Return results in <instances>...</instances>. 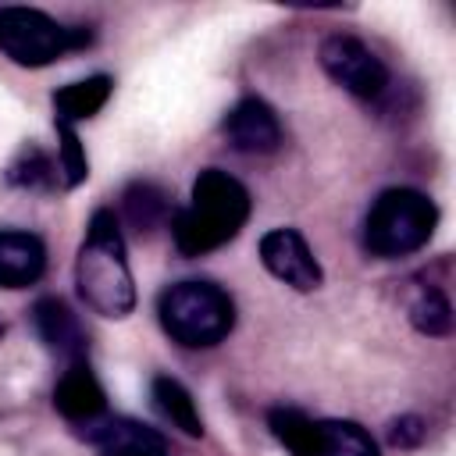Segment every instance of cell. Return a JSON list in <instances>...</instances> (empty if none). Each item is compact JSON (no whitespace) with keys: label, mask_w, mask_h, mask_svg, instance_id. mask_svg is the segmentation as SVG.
<instances>
[{"label":"cell","mask_w":456,"mask_h":456,"mask_svg":"<svg viewBox=\"0 0 456 456\" xmlns=\"http://www.w3.org/2000/svg\"><path fill=\"white\" fill-rule=\"evenodd\" d=\"M153 406L160 410L164 420H171V428H178L182 435L189 438H200L203 435V420H200V410H196V399L189 395V388L178 381V378H153Z\"/></svg>","instance_id":"2e32d148"},{"label":"cell","mask_w":456,"mask_h":456,"mask_svg":"<svg viewBox=\"0 0 456 456\" xmlns=\"http://www.w3.org/2000/svg\"><path fill=\"white\" fill-rule=\"evenodd\" d=\"M86 438L100 449V456H171L160 431L128 420V417H100L89 428H82Z\"/></svg>","instance_id":"30bf717a"},{"label":"cell","mask_w":456,"mask_h":456,"mask_svg":"<svg viewBox=\"0 0 456 456\" xmlns=\"http://www.w3.org/2000/svg\"><path fill=\"white\" fill-rule=\"evenodd\" d=\"M4 331H7V321H4V317H0V338H4Z\"/></svg>","instance_id":"44dd1931"},{"label":"cell","mask_w":456,"mask_h":456,"mask_svg":"<svg viewBox=\"0 0 456 456\" xmlns=\"http://www.w3.org/2000/svg\"><path fill=\"white\" fill-rule=\"evenodd\" d=\"M32 324L53 356H61L64 363L86 360V331L78 324V314L61 296H43L32 306Z\"/></svg>","instance_id":"7c38bea8"},{"label":"cell","mask_w":456,"mask_h":456,"mask_svg":"<svg viewBox=\"0 0 456 456\" xmlns=\"http://www.w3.org/2000/svg\"><path fill=\"white\" fill-rule=\"evenodd\" d=\"M110 78L107 75H93V78H82V82H71L64 89L53 93V110H57V125H71L75 121H86L93 114L103 110V103L110 100Z\"/></svg>","instance_id":"5bb4252c"},{"label":"cell","mask_w":456,"mask_h":456,"mask_svg":"<svg viewBox=\"0 0 456 456\" xmlns=\"http://www.w3.org/2000/svg\"><path fill=\"white\" fill-rule=\"evenodd\" d=\"M75 285L89 310L100 317H128L135 310V281L125 256V239L118 228L114 210L100 207L89 217L86 239L75 256Z\"/></svg>","instance_id":"7a4b0ae2"},{"label":"cell","mask_w":456,"mask_h":456,"mask_svg":"<svg viewBox=\"0 0 456 456\" xmlns=\"http://www.w3.org/2000/svg\"><path fill=\"white\" fill-rule=\"evenodd\" d=\"M121 214H125V221H128L139 235H150V232H157L167 217H175L167 192H164L160 185H153V182H132V185L125 189V196H121Z\"/></svg>","instance_id":"9a60e30c"},{"label":"cell","mask_w":456,"mask_h":456,"mask_svg":"<svg viewBox=\"0 0 456 456\" xmlns=\"http://www.w3.org/2000/svg\"><path fill=\"white\" fill-rule=\"evenodd\" d=\"M160 328L185 349H210L235 328V303L214 281H175L157 299Z\"/></svg>","instance_id":"3957f363"},{"label":"cell","mask_w":456,"mask_h":456,"mask_svg":"<svg viewBox=\"0 0 456 456\" xmlns=\"http://www.w3.org/2000/svg\"><path fill=\"white\" fill-rule=\"evenodd\" d=\"M53 406L64 420L78 424V428H89L93 420H100L107 413V395H103V385L96 381V374L89 370L86 360H75L68 363V370L57 378V388H53Z\"/></svg>","instance_id":"8fae6325"},{"label":"cell","mask_w":456,"mask_h":456,"mask_svg":"<svg viewBox=\"0 0 456 456\" xmlns=\"http://www.w3.org/2000/svg\"><path fill=\"white\" fill-rule=\"evenodd\" d=\"M435 224H438V207L431 196L417 189H403V185L385 189L367 210L363 246L381 260L410 256L431 242Z\"/></svg>","instance_id":"277c9868"},{"label":"cell","mask_w":456,"mask_h":456,"mask_svg":"<svg viewBox=\"0 0 456 456\" xmlns=\"http://www.w3.org/2000/svg\"><path fill=\"white\" fill-rule=\"evenodd\" d=\"M260 260L278 281L292 285L296 292H314L324 281V271H321L314 249L306 246V239L296 228H271L260 239Z\"/></svg>","instance_id":"ba28073f"},{"label":"cell","mask_w":456,"mask_h":456,"mask_svg":"<svg viewBox=\"0 0 456 456\" xmlns=\"http://www.w3.org/2000/svg\"><path fill=\"white\" fill-rule=\"evenodd\" d=\"M410 321H413V328H417L420 335H435V338L449 335V331H452V306H449L445 292H438V289H420L417 299L410 303Z\"/></svg>","instance_id":"ac0fdd59"},{"label":"cell","mask_w":456,"mask_h":456,"mask_svg":"<svg viewBox=\"0 0 456 456\" xmlns=\"http://www.w3.org/2000/svg\"><path fill=\"white\" fill-rule=\"evenodd\" d=\"M267 420L292 456H378V442L356 420H314L292 406L271 410Z\"/></svg>","instance_id":"8992f818"},{"label":"cell","mask_w":456,"mask_h":456,"mask_svg":"<svg viewBox=\"0 0 456 456\" xmlns=\"http://www.w3.org/2000/svg\"><path fill=\"white\" fill-rule=\"evenodd\" d=\"M224 135L239 153H274L281 146L278 114L260 96H246L228 110Z\"/></svg>","instance_id":"9c48e42d"},{"label":"cell","mask_w":456,"mask_h":456,"mask_svg":"<svg viewBox=\"0 0 456 456\" xmlns=\"http://www.w3.org/2000/svg\"><path fill=\"white\" fill-rule=\"evenodd\" d=\"M249 221V192L221 167H207L192 182V196L171 217V239L182 256H203L232 242Z\"/></svg>","instance_id":"6da1fadb"},{"label":"cell","mask_w":456,"mask_h":456,"mask_svg":"<svg viewBox=\"0 0 456 456\" xmlns=\"http://www.w3.org/2000/svg\"><path fill=\"white\" fill-rule=\"evenodd\" d=\"M57 135H61V157H57V164H61V171H64V185L75 189L78 182H86L89 160H86L82 142H78V135H75L71 125H57Z\"/></svg>","instance_id":"d6986e66"},{"label":"cell","mask_w":456,"mask_h":456,"mask_svg":"<svg viewBox=\"0 0 456 456\" xmlns=\"http://www.w3.org/2000/svg\"><path fill=\"white\" fill-rule=\"evenodd\" d=\"M321 68L335 86L360 100H378L388 86V68L385 61L360 39L353 36H328L321 43Z\"/></svg>","instance_id":"52a82bcc"},{"label":"cell","mask_w":456,"mask_h":456,"mask_svg":"<svg viewBox=\"0 0 456 456\" xmlns=\"http://www.w3.org/2000/svg\"><path fill=\"white\" fill-rule=\"evenodd\" d=\"M57 167H61V164H53L46 150H39V146L28 142V146H21V153L11 160L7 182L18 185V189H53L57 178H61Z\"/></svg>","instance_id":"e0dca14e"},{"label":"cell","mask_w":456,"mask_h":456,"mask_svg":"<svg viewBox=\"0 0 456 456\" xmlns=\"http://www.w3.org/2000/svg\"><path fill=\"white\" fill-rule=\"evenodd\" d=\"M89 43V28H68L36 7H0V50L21 68H46Z\"/></svg>","instance_id":"5b68a950"},{"label":"cell","mask_w":456,"mask_h":456,"mask_svg":"<svg viewBox=\"0 0 456 456\" xmlns=\"http://www.w3.org/2000/svg\"><path fill=\"white\" fill-rule=\"evenodd\" d=\"M424 435H428V428H424L420 417H399L388 428V442L399 445V449H417L424 442Z\"/></svg>","instance_id":"ffe728a7"},{"label":"cell","mask_w":456,"mask_h":456,"mask_svg":"<svg viewBox=\"0 0 456 456\" xmlns=\"http://www.w3.org/2000/svg\"><path fill=\"white\" fill-rule=\"evenodd\" d=\"M46 271V246L32 232L0 228V289H28Z\"/></svg>","instance_id":"4fadbf2b"}]
</instances>
